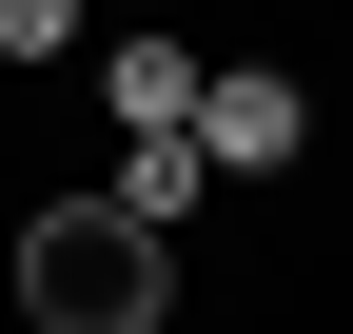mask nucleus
<instances>
[{"label": "nucleus", "instance_id": "f257e3e1", "mask_svg": "<svg viewBox=\"0 0 353 334\" xmlns=\"http://www.w3.org/2000/svg\"><path fill=\"white\" fill-rule=\"evenodd\" d=\"M20 315L39 334H176V236L118 197H39L20 217Z\"/></svg>", "mask_w": 353, "mask_h": 334}, {"label": "nucleus", "instance_id": "f03ea898", "mask_svg": "<svg viewBox=\"0 0 353 334\" xmlns=\"http://www.w3.org/2000/svg\"><path fill=\"white\" fill-rule=\"evenodd\" d=\"M294 138H314V99H294L275 59H216V79H196V157H216V177H275Z\"/></svg>", "mask_w": 353, "mask_h": 334}, {"label": "nucleus", "instance_id": "7ed1b4c3", "mask_svg": "<svg viewBox=\"0 0 353 334\" xmlns=\"http://www.w3.org/2000/svg\"><path fill=\"white\" fill-rule=\"evenodd\" d=\"M99 99H118V138H196V39L176 20H118L99 39Z\"/></svg>", "mask_w": 353, "mask_h": 334}, {"label": "nucleus", "instance_id": "20e7f679", "mask_svg": "<svg viewBox=\"0 0 353 334\" xmlns=\"http://www.w3.org/2000/svg\"><path fill=\"white\" fill-rule=\"evenodd\" d=\"M196 177H216L196 138H118V177H99V197H118V217H157V236H176V217H196Z\"/></svg>", "mask_w": 353, "mask_h": 334}, {"label": "nucleus", "instance_id": "39448f33", "mask_svg": "<svg viewBox=\"0 0 353 334\" xmlns=\"http://www.w3.org/2000/svg\"><path fill=\"white\" fill-rule=\"evenodd\" d=\"M59 39H99V0H0V59H59Z\"/></svg>", "mask_w": 353, "mask_h": 334}, {"label": "nucleus", "instance_id": "423d86ee", "mask_svg": "<svg viewBox=\"0 0 353 334\" xmlns=\"http://www.w3.org/2000/svg\"><path fill=\"white\" fill-rule=\"evenodd\" d=\"M99 20H138V0H99Z\"/></svg>", "mask_w": 353, "mask_h": 334}]
</instances>
